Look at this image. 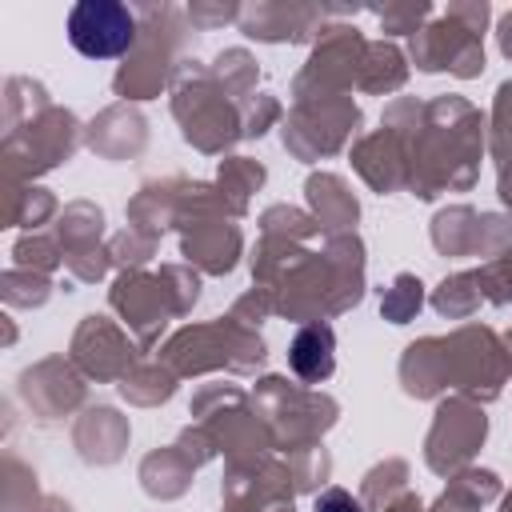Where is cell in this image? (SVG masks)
I'll use <instances>...</instances> for the list:
<instances>
[{"label":"cell","instance_id":"6da1fadb","mask_svg":"<svg viewBox=\"0 0 512 512\" xmlns=\"http://www.w3.org/2000/svg\"><path fill=\"white\" fill-rule=\"evenodd\" d=\"M132 36H136V20L116 0H80L68 12V40L88 60H112L128 52Z\"/></svg>","mask_w":512,"mask_h":512},{"label":"cell","instance_id":"7a4b0ae2","mask_svg":"<svg viewBox=\"0 0 512 512\" xmlns=\"http://www.w3.org/2000/svg\"><path fill=\"white\" fill-rule=\"evenodd\" d=\"M332 352H336L332 328L328 324H308V328L296 332V340L288 348V364H292V372L300 380H324L336 368V356Z\"/></svg>","mask_w":512,"mask_h":512},{"label":"cell","instance_id":"3957f363","mask_svg":"<svg viewBox=\"0 0 512 512\" xmlns=\"http://www.w3.org/2000/svg\"><path fill=\"white\" fill-rule=\"evenodd\" d=\"M312 512H364V508H360V500H356L352 492H344V488H324V492L316 496Z\"/></svg>","mask_w":512,"mask_h":512}]
</instances>
